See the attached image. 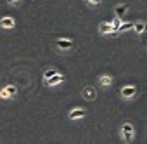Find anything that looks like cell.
I'll return each mask as SVG.
<instances>
[{
	"label": "cell",
	"mask_w": 147,
	"mask_h": 144,
	"mask_svg": "<svg viewBox=\"0 0 147 144\" xmlns=\"http://www.w3.org/2000/svg\"><path fill=\"white\" fill-rule=\"evenodd\" d=\"M121 96L123 97H131V96H135V87H125V89H121Z\"/></svg>",
	"instance_id": "52a82bcc"
},
{
	"label": "cell",
	"mask_w": 147,
	"mask_h": 144,
	"mask_svg": "<svg viewBox=\"0 0 147 144\" xmlns=\"http://www.w3.org/2000/svg\"><path fill=\"white\" fill-rule=\"evenodd\" d=\"M85 115H87L85 109H73V111L69 113V118L75 120V118H82V116H85Z\"/></svg>",
	"instance_id": "8992f818"
},
{
	"label": "cell",
	"mask_w": 147,
	"mask_h": 144,
	"mask_svg": "<svg viewBox=\"0 0 147 144\" xmlns=\"http://www.w3.org/2000/svg\"><path fill=\"white\" fill-rule=\"evenodd\" d=\"M121 134H123L125 142H130V141L133 139V134H135L133 125H131V123H123V127H121Z\"/></svg>",
	"instance_id": "6da1fadb"
},
{
	"label": "cell",
	"mask_w": 147,
	"mask_h": 144,
	"mask_svg": "<svg viewBox=\"0 0 147 144\" xmlns=\"http://www.w3.org/2000/svg\"><path fill=\"white\" fill-rule=\"evenodd\" d=\"M82 96H83V99H87V101H94L95 96H97V92H95L92 87H85L83 92H82Z\"/></svg>",
	"instance_id": "7a4b0ae2"
},
{
	"label": "cell",
	"mask_w": 147,
	"mask_h": 144,
	"mask_svg": "<svg viewBox=\"0 0 147 144\" xmlns=\"http://www.w3.org/2000/svg\"><path fill=\"white\" fill-rule=\"evenodd\" d=\"M0 26H2V28H12L14 26V21L11 18H4L2 21H0Z\"/></svg>",
	"instance_id": "9c48e42d"
},
{
	"label": "cell",
	"mask_w": 147,
	"mask_h": 144,
	"mask_svg": "<svg viewBox=\"0 0 147 144\" xmlns=\"http://www.w3.org/2000/svg\"><path fill=\"white\" fill-rule=\"evenodd\" d=\"M133 28H135V31H137V33H142V31L145 30V24H144V23H137Z\"/></svg>",
	"instance_id": "4fadbf2b"
},
{
	"label": "cell",
	"mask_w": 147,
	"mask_h": 144,
	"mask_svg": "<svg viewBox=\"0 0 147 144\" xmlns=\"http://www.w3.org/2000/svg\"><path fill=\"white\" fill-rule=\"evenodd\" d=\"M55 45H57L59 49H62V50H64V49L67 50V49H71V47H73V42H71V40H64V38H62V40H57V42H55Z\"/></svg>",
	"instance_id": "5b68a950"
},
{
	"label": "cell",
	"mask_w": 147,
	"mask_h": 144,
	"mask_svg": "<svg viewBox=\"0 0 147 144\" xmlns=\"http://www.w3.org/2000/svg\"><path fill=\"white\" fill-rule=\"evenodd\" d=\"M14 94H16V87H14V85H11V87H7L5 90H2V94H0V96L5 97V96H14Z\"/></svg>",
	"instance_id": "30bf717a"
},
{
	"label": "cell",
	"mask_w": 147,
	"mask_h": 144,
	"mask_svg": "<svg viewBox=\"0 0 147 144\" xmlns=\"http://www.w3.org/2000/svg\"><path fill=\"white\" fill-rule=\"evenodd\" d=\"M88 2H92L94 5H99V4H100V0H88Z\"/></svg>",
	"instance_id": "2e32d148"
},
{
	"label": "cell",
	"mask_w": 147,
	"mask_h": 144,
	"mask_svg": "<svg viewBox=\"0 0 147 144\" xmlns=\"http://www.w3.org/2000/svg\"><path fill=\"white\" fill-rule=\"evenodd\" d=\"M119 19H121V18H118V16H116V21L113 23V26H114V30H116V31H118V28H119V24H121V23H119Z\"/></svg>",
	"instance_id": "9a60e30c"
},
{
	"label": "cell",
	"mask_w": 147,
	"mask_h": 144,
	"mask_svg": "<svg viewBox=\"0 0 147 144\" xmlns=\"http://www.w3.org/2000/svg\"><path fill=\"white\" fill-rule=\"evenodd\" d=\"M55 73H57V71H55V69H47V71H45V73H43V77H45V78H50V77H54Z\"/></svg>",
	"instance_id": "5bb4252c"
},
{
	"label": "cell",
	"mask_w": 147,
	"mask_h": 144,
	"mask_svg": "<svg viewBox=\"0 0 147 144\" xmlns=\"http://www.w3.org/2000/svg\"><path fill=\"white\" fill-rule=\"evenodd\" d=\"M99 31H100V33H116L114 26L109 24V23H102V24L99 26Z\"/></svg>",
	"instance_id": "277c9868"
},
{
	"label": "cell",
	"mask_w": 147,
	"mask_h": 144,
	"mask_svg": "<svg viewBox=\"0 0 147 144\" xmlns=\"http://www.w3.org/2000/svg\"><path fill=\"white\" fill-rule=\"evenodd\" d=\"M133 26H135V23H125V24H119L118 31H126V30H130V28H133Z\"/></svg>",
	"instance_id": "8fae6325"
},
{
	"label": "cell",
	"mask_w": 147,
	"mask_h": 144,
	"mask_svg": "<svg viewBox=\"0 0 147 144\" xmlns=\"http://www.w3.org/2000/svg\"><path fill=\"white\" fill-rule=\"evenodd\" d=\"M9 2H11V4H16V2H18V0H9Z\"/></svg>",
	"instance_id": "e0dca14e"
},
{
	"label": "cell",
	"mask_w": 147,
	"mask_h": 144,
	"mask_svg": "<svg viewBox=\"0 0 147 144\" xmlns=\"http://www.w3.org/2000/svg\"><path fill=\"white\" fill-rule=\"evenodd\" d=\"M111 77H107V75H104V77H100V84L104 85V87H107V85H111Z\"/></svg>",
	"instance_id": "7c38bea8"
},
{
	"label": "cell",
	"mask_w": 147,
	"mask_h": 144,
	"mask_svg": "<svg viewBox=\"0 0 147 144\" xmlns=\"http://www.w3.org/2000/svg\"><path fill=\"white\" fill-rule=\"evenodd\" d=\"M126 11H128V5H126V4H125V5H118V7L114 9V14H116L118 18H123Z\"/></svg>",
	"instance_id": "ba28073f"
},
{
	"label": "cell",
	"mask_w": 147,
	"mask_h": 144,
	"mask_svg": "<svg viewBox=\"0 0 147 144\" xmlns=\"http://www.w3.org/2000/svg\"><path fill=\"white\" fill-rule=\"evenodd\" d=\"M45 82H47V85H55V84H61V82H64V77H62V75H59V73H55L54 77H50V78H45Z\"/></svg>",
	"instance_id": "3957f363"
}]
</instances>
